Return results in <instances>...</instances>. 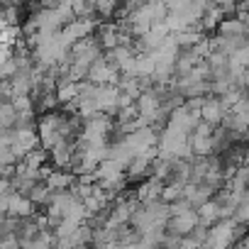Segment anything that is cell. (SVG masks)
<instances>
[{
	"label": "cell",
	"mask_w": 249,
	"mask_h": 249,
	"mask_svg": "<svg viewBox=\"0 0 249 249\" xmlns=\"http://www.w3.org/2000/svg\"><path fill=\"white\" fill-rule=\"evenodd\" d=\"M49 196H52V191H49V186L44 183V181H37L35 186H32V191L25 196L32 205H35V210L37 208H47V203H49Z\"/></svg>",
	"instance_id": "14"
},
{
	"label": "cell",
	"mask_w": 249,
	"mask_h": 249,
	"mask_svg": "<svg viewBox=\"0 0 249 249\" xmlns=\"http://www.w3.org/2000/svg\"><path fill=\"white\" fill-rule=\"evenodd\" d=\"M198 225V215L196 210H186L181 215H171L164 225V232L166 234H176V237H186L193 227Z\"/></svg>",
	"instance_id": "4"
},
{
	"label": "cell",
	"mask_w": 249,
	"mask_h": 249,
	"mask_svg": "<svg viewBox=\"0 0 249 249\" xmlns=\"http://www.w3.org/2000/svg\"><path fill=\"white\" fill-rule=\"evenodd\" d=\"M186 210H193L186 198H178V200L169 203V217H171V215H181V213H186Z\"/></svg>",
	"instance_id": "21"
},
{
	"label": "cell",
	"mask_w": 249,
	"mask_h": 249,
	"mask_svg": "<svg viewBox=\"0 0 249 249\" xmlns=\"http://www.w3.org/2000/svg\"><path fill=\"white\" fill-rule=\"evenodd\" d=\"M95 22H98V18H73L69 25H64L61 27V39H64V44L66 47H71L73 42H78V39H83V37H90V32H93V27H95Z\"/></svg>",
	"instance_id": "3"
},
{
	"label": "cell",
	"mask_w": 249,
	"mask_h": 249,
	"mask_svg": "<svg viewBox=\"0 0 249 249\" xmlns=\"http://www.w3.org/2000/svg\"><path fill=\"white\" fill-rule=\"evenodd\" d=\"M186 239H188V242H191V244L198 249V247H200V244L208 239V227H203V225H196V227H193V230L186 234Z\"/></svg>",
	"instance_id": "20"
},
{
	"label": "cell",
	"mask_w": 249,
	"mask_h": 249,
	"mask_svg": "<svg viewBox=\"0 0 249 249\" xmlns=\"http://www.w3.org/2000/svg\"><path fill=\"white\" fill-rule=\"evenodd\" d=\"M117 76H120V71L115 66H110L103 54L88 66V73H86L88 83H95V86H115L117 83Z\"/></svg>",
	"instance_id": "2"
},
{
	"label": "cell",
	"mask_w": 249,
	"mask_h": 249,
	"mask_svg": "<svg viewBox=\"0 0 249 249\" xmlns=\"http://www.w3.org/2000/svg\"><path fill=\"white\" fill-rule=\"evenodd\" d=\"M217 35L220 37H244L247 35V22L230 18V20H220L217 22Z\"/></svg>",
	"instance_id": "13"
},
{
	"label": "cell",
	"mask_w": 249,
	"mask_h": 249,
	"mask_svg": "<svg viewBox=\"0 0 249 249\" xmlns=\"http://www.w3.org/2000/svg\"><path fill=\"white\" fill-rule=\"evenodd\" d=\"M178 198H183V183L169 181V183L161 188V200H164V203H174V200H178Z\"/></svg>",
	"instance_id": "18"
},
{
	"label": "cell",
	"mask_w": 249,
	"mask_h": 249,
	"mask_svg": "<svg viewBox=\"0 0 249 249\" xmlns=\"http://www.w3.org/2000/svg\"><path fill=\"white\" fill-rule=\"evenodd\" d=\"M73 181H76V176L71 171H61V169H54L44 176V183L49 186V191H66V188H71Z\"/></svg>",
	"instance_id": "11"
},
{
	"label": "cell",
	"mask_w": 249,
	"mask_h": 249,
	"mask_svg": "<svg viewBox=\"0 0 249 249\" xmlns=\"http://www.w3.org/2000/svg\"><path fill=\"white\" fill-rule=\"evenodd\" d=\"M15 3H20V0H15Z\"/></svg>",
	"instance_id": "23"
},
{
	"label": "cell",
	"mask_w": 249,
	"mask_h": 249,
	"mask_svg": "<svg viewBox=\"0 0 249 249\" xmlns=\"http://www.w3.org/2000/svg\"><path fill=\"white\" fill-rule=\"evenodd\" d=\"M32 213H35V205H32L25 196L15 198V200L10 203V208H8V215H10V217H32Z\"/></svg>",
	"instance_id": "16"
},
{
	"label": "cell",
	"mask_w": 249,
	"mask_h": 249,
	"mask_svg": "<svg viewBox=\"0 0 249 249\" xmlns=\"http://www.w3.org/2000/svg\"><path fill=\"white\" fill-rule=\"evenodd\" d=\"M198 122H200V115H198V112H188L183 105L176 107V110H171V112H169V120H166V124H171V127H176V130L183 132V135H191V132L196 130Z\"/></svg>",
	"instance_id": "5"
},
{
	"label": "cell",
	"mask_w": 249,
	"mask_h": 249,
	"mask_svg": "<svg viewBox=\"0 0 249 249\" xmlns=\"http://www.w3.org/2000/svg\"><path fill=\"white\" fill-rule=\"evenodd\" d=\"M8 191H10V181L8 178H0V196L8 193Z\"/></svg>",
	"instance_id": "22"
},
{
	"label": "cell",
	"mask_w": 249,
	"mask_h": 249,
	"mask_svg": "<svg viewBox=\"0 0 249 249\" xmlns=\"http://www.w3.org/2000/svg\"><path fill=\"white\" fill-rule=\"evenodd\" d=\"M117 0H93V10L98 18H112Z\"/></svg>",
	"instance_id": "19"
},
{
	"label": "cell",
	"mask_w": 249,
	"mask_h": 249,
	"mask_svg": "<svg viewBox=\"0 0 249 249\" xmlns=\"http://www.w3.org/2000/svg\"><path fill=\"white\" fill-rule=\"evenodd\" d=\"M117 95H120V90L115 86H98L95 88L98 112H103L107 117H115V112H117Z\"/></svg>",
	"instance_id": "6"
},
{
	"label": "cell",
	"mask_w": 249,
	"mask_h": 249,
	"mask_svg": "<svg viewBox=\"0 0 249 249\" xmlns=\"http://www.w3.org/2000/svg\"><path fill=\"white\" fill-rule=\"evenodd\" d=\"M196 215H198V225L210 227V225H215L220 220V205L210 198V200H205V203H200L196 208Z\"/></svg>",
	"instance_id": "12"
},
{
	"label": "cell",
	"mask_w": 249,
	"mask_h": 249,
	"mask_svg": "<svg viewBox=\"0 0 249 249\" xmlns=\"http://www.w3.org/2000/svg\"><path fill=\"white\" fill-rule=\"evenodd\" d=\"M95 181H120L124 178V166L112 161V159H103L98 166H95Z\"/></svg>",
	"instance_id": "10"
},
{
	"label": "cell",
	"mask_w": 249,
	"mask_h": 249,
	"mask_svg": "<svg viewBox=\"0 0 249 249\" xmlns=\"http://www.w3.org/2000/svg\"><path fill=\"white\" fill-rule=\"evenodd\" d=\"M169 35V27L164 25V22H159V25H152L142 37H137L140 42H137V47L142 49V54H152L161 42H164V37Z\"/></svg>",
	"instance_id": "7"
},
{
	"label": "cell",
	"mask_w": 249,
	"mask_h": 249,
	"mask_svg": "<svg viewBox=\"0 0 249 249\" xmlns=\"http://www.w3.org/2000/svg\"><path fill=\"white\" fill-rule=\"evenodd\" d=\"M161 188H164V181H159V178H147L144 183H140V188L135 191V198H137V203L140 205H144V203H152V200H159L161 198Z\"/></svg>",
	"instance_id": "8"
},
{
	"label": "cell",
	"mask_w": 249,
	"mask_h": 249,
	"mask_svg": "<svg viewBox=\"0 0 249 249\" xmlns=\"http://www.w3.org/2000/svg\"><path fill=\"white\" fill-rule=\"evenodd\" d=\"M15 117H18V112H15V107H13L10 100L0 103V130H13Z\"/></svg>",
	"instance_id": "17"
},
{
	"label": "cell",
	"mask_w": 249,
	"mask_h": 249,
	"mask_svg": "<svg viewBox=\"0 0 249 249\" xmlns=\"http://www.w3.org/2000/svg\"><path fill=\"white\" fill-rule=\"evenodd\" d=\"M198 115H200L203 122H208V124H213V127H217V124L222 122V117H225V110H222V105L217 103V98H208V95H205V100H203Z\"/></svg>",
	"instance_id": "9"
},
{
	"label": "cell",
	"mask_w": 249,
	"mask_h": 249,
	"mask_svg": "<svg viewBox=\"0 0 249 249\" xmlns=\"http://www.w3.org/2000/svg\"><path fill=\"white\" fill-rule=\"evenodd\" d=\"M54 95H56V103H71V100H76V95H78V83L59 78Z\"/></svg>",
	"instance_id": "15"
},
{
	"label": "cell",
	"mask_w": 249,
	"mask_h": 249,
	"mask_svg": "<svg viewBox=\"0 0 249 249\" xmlns=\"http://www.w3.org/2000/svg\"><path fill=\"white\" fill-rule=\"evenodd\" d=\"M157 140H159V135L154 127H140V130H132L130 135H122V142L127 144L132 157H140V154H147L149 149H157Z\"/></svg>",
	"instance_id": "1"
}]
</instances>
